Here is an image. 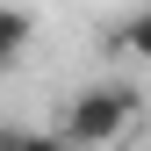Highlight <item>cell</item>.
<instances>
[{"label":"cell","mask_w":151,"mask_h":151,"mask_svg":"<svg viewBox=\"0 0 151 151\" xmlns=\"http://www.w3.org/2000/svg\"><path fill=\"white\" fill-rule=\"evenodd\" d=\"M137 115H144L137 86H79L65 101V115H58V137L72 151H108V144H122L137 129Z\"/></svg>","instance_id":"obj_1"},{"label":"cell","mask_w":151,"mask_h":151,"mask_svg":"<svg viewBox=\"0 0 151 151\" xmlns=\"http://www.w3.org/2000/svg\"><path fill=\"white\" fill-rule=\"evenodd\" d=\"M115 58H129V65H151V7H137V14L115 29Z\"/></svg>","instance_id":"obj_3"},{"label":"cell","mask_w":151,"mask_h":151,"mask_svg":"<svg viewBox=\"0 0 151 151\" xmlns=\"http://www.w3.org/2000/svg\"><path fill=\"white\" fill-rule=\"evenodd\" d=\"M22 137H29V129H14V122H0V151H22Z\"/></svg>","instance_id":"obj_5"},{"label":"cell","mask_w":151,"mask_h":151,"mask_svg":"<svg viewBox=\"0 0 151 151\" xmlns=\"http://www.w3.org/2000/svg\"><path fill=\"white\" fill-rule=\"evenodd\" d=\"M22 151H72V144L58 137V129H29V137H22Z\"/></svg>","instance_id":"obj_4"},{"label":"cell","mask_w":151,"mask_h":151,"mask_svg":"<svg viewBox=\"0 0 151 151\" xmlns=\"http://www.w3.org/2000/svg\"><path fill=\"white\" fill-rule=\"evenodd\" d=\"M29 43H36V22H29L22 7H0V79L29 58Z\"/></svg>","instance_id":"obj_2"}]
</instances>
